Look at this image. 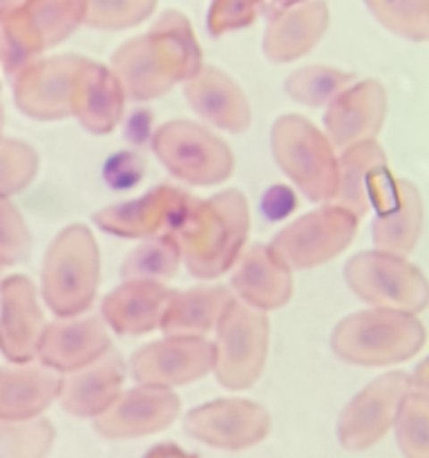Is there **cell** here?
<instances>
[{"instance_id":"1","label":"cell","mask_w":429,"mask_h":458,"mask_svg":"<svg viewBox=\"0 0 429 458\" xmlns=\"http://www.w3.org/2000/svg\"><path fill=\"white\" fill-rule=\"evenodd\" d=\"M248 204L240 191L219 192L206 201L192 199L186 217L172 233L188 271L210 280L235 267L248 235Z\"/></svg>"},{"instance_id":"2","label":"cell","mask_w":429,"mask_h":458,"mask_svg":"<svg viewBox=\"0 0 429 458\" xmlns=\"http://www.w3.org/2000/svg\"><path fill=\"white\" fill-rule=\"evenodd\" d=\"M199 72V47L192 43L186 22L168 30L159 25L146 38L123 45L114 54V74L125 97L147 101L168 92L174 83Z\"/></svg>"},{"instance_id":"3","label":"cell","mask_w":429,"mask_h":458,"mask_svg":"<svg viewBox=\"0 0 429 458\" xmlns=\"http://www.w3.org/2000/svg\"><path fill=\"white\" fill-rule=\"evenodd\" d=\"M333 352L362 367H387L416 356L425 344V327L414 313L371 309L344 318L333 329Z\"/></svg>"},{"instance_id":"4","label":"cell","mask_w":429,"mask_h":458,"mask_svg":"<svg viewBox=\"0 0 429 458\" xmlns=\"http://www.w3.org/2000/svg\"><path fill=\"white\" fill-rule=\"evenodd\" d=\"M98 286V249L85 226H67L49 244L40 289L58 318L88 311Z\"/></svg>"},{"instance_id":"5","label":"cell","mask_w":429,"mask_h":458,"mask_svg":"<svg viewBox=\"0 0 429 458\" xmlns=\"http://www.w3.org/2000/svg\"><path fill=\"white\" fill-rule=\"evenodd\" d=\"M85 12V0H25L0 16V63L18 76L43 49L65 38Z\"/></svg>"},{"instance_id":"6","label":"cell","mask_w":429,"mask_h":458,"mask_svg":"<svg viewBox=\"0 0 429 458\" xmlns=\"http://www.w3.org/2000/svg\"><path fill=\"white\" fill-rule=\"evenodd\" d=\"M271 148L280 168L313 201H333L338 157L329 139L298 114L282 116L271 130Z\"/></svg>"},{"instance_id":"7","label":"cell","mask_w":429,"mask_h":458,"mask_svg":"<svg viewBox=\"0 0 429 458\" xmlns=\"http://www.w3.org/2000/svg\"><path fill=\"white\" fill-rule=\"evenodd\" d=\"M213 371L228 389H246L259 378L266 362L268 327L266 316L232 298L217 322Z\"/></svg>"},{"instance_id":"8","label":"cell","mask_w":429,"mask_h":458,"mask_svg":"<svg viewBox=\"0 0 429 458\" xmlns=\"http://www.w3.org/2000/svg\"><path fill=\"white\" fill-rule=\"evenodd\" d=\"M344 277L349 289L375 309L418 313L429 304L427 277L398 255L366 250L349 259Z\"/></svg>"},{"instance_id":"9","label":"cell","mask_w":429,"mask_h":458,"mask_svg":"<svg viewBox=\"0 0 429 458\" xmlns=\"http://www.w3.org/2000/svg\"><path fill=\"white\" fill-rule=\"evenodd\" d=\"M155 155L174 174L195 186H213L231 177L232 152L222 139L190 121H168L156 130Z\"/></svg>"},{"instance_id":"10","label":"cell","mask_w":429,"mask_h":458,"mask_svg":"<svg viewBox=\"0 0 429 458\" xmlns=\"http://www.w3.org/2000/svg\"><path fill=\"white\" fill-rule=\"evenodd\" d=\"M356 231V215L340 206H326L277 233L271 249L289 268H313L342 253Z\"/></svg>"},{"instance_id":"11","label":"cell","mask_w":429,"mask_h":458,"mask_svg":"<svg viewBox=\"0 0 429 458\" xmlns=\"http://www.w3.org/2000/svg\"><path fill=\"white\" fill-rule=\"evenodd\" d=\"M411 378L402 371L380 376L366 385L340 414L338 441L344 450L360 452L375 445L396 423L402 398L409 394Z\"/></svg>"},{"instance_id":"12","label":"cell","mask_w":429,"mask_h":458,"mask_svg":"<svg viewBox=\"0 0 429 458\" xmlns=\"http://www.w3.org/2000/svg\"><path fill=\"white\" fill-rule=\"evenodd\" d=\"M369 201L378 213L371 224L375 250L398 258L411 253L423 226V201L418 191L405 179L391 177L384 168L371 186Z\"/></svg>"},{"instance_id":"13","label":"cell","mask_w":429,"mask_h":458,"mask_svg":"<svg viewBox=\"0 0 429 458\" xmlns=\"http://www.w3.org/2000/svg\"><path fill=\"white\" fill-rule=\"evenodd\" d=\"M213 365V343L199 335H165L134 353L132 374L141 385L170 389L204 378Z\"/></svg>"},{"instance_id":"14","label":"cell","mask_w":429,"mask_h":458,"mask_svg":"<svg viewBox=\"0 0 429 458\" xmlns=\"http://www.w3.org/2000/svg\"><path fill=\"white\" fill-rule=\"evenodd\" d=\"M271 416L262 405L241 398L208 403L186 416V432L219 450H246L268 437Z\"/></svg>"},{"instance_id":"15","label":"cell","mask_w":429,"mask_h":458,"mask_svg":"<svg viewBox=\"0 0 429 458\" xmlns=\"http://www.w3.org/2000/svg\"><path fill=\"white\" fill-rule=\"evenodd\" d=\"M80 56H56L31 63L13 83L16 106L31 119L54 121L72 114V94L85 67Z\"/></svg>"},{"instance_id":"16","label":"cell","mask_w":429,"mask_h":458,"mask_svg":"<svg viewBox=\"0 0 429 458\" xmlns=\"http://www.w3.org/2000/svg\"><path fill=\"white\" fill-rule=\"evenodd\" d=\"M192 197L172 186H159L141 199L110 206L94 215V224L119 237H170L186 217Z\"/></svg>"},{"instance_id":"17","label":"cell","mask_w":429,"mask_h":458,"mask_svg":"<svg viewBox=\"0 0 429 458\" xmlns=\"http://www.w3.org/2000/svg\"><path fill=\"white\" fill-rule=\"evenodd\" d=\"M45 334V318L29 277L12 276L0 282V353L13 365L36 358Z\"/></svg>"},{"instance_id":"18","label":"cell","mask_w":429,"mask_h":458,"mask_svg":"<svg viewBox=\"0 0 429 458\" xmlns=\"http://www.w3.org/2000/svg\"><path fill=\"white\" fill-rule=\"evenodd\" d=\"M181 401L172 389L141 385L121 394L110 410L97 420V432L105 438H139L165 429L174 423Z\"/></svg>"},{"instance_id":"19","label":"cell","mask_w":429,"mask_h":458,"mask_svg":"<svg viewBox=\"0 0 429 458\" xmlns=\"http://www.w3.org/2000/svg\"><path fill=\"white\" fill-rule=\"evenodd\" d=\"M110 352V335L97 318H61L45 327L36 358L58 374H74Z\"/></svg>"},{"instance_id":"20","label":"cell","mask_w":429,"mask_h":458,"mask_svg":"<svg viewBox=\"0 0 429 458\" xmlns=\"http://www.w3.org/2000/svg\"><path fill=\"white\" fill-rule=\"evenodd\" d=\"M384 110H387V94L375 81H362L351 88H344L326 107L324 128L329 134L326 139L331 146L342 150L369 141L383 125Z\"/></svg>"},{"instance_id":"21","label":"cell","mask_w":429,"mask_h":458,"mask_svg":"<svg viewBox=\"0 0 429 458\" xmlns=\"http://www.w3.org/2000/svg\"><path fill=\"white\" fill-rule=\"evenodd\" d=\"M231 284L240 302L268 311L289 302L290 268L277 258L271 246L255 244L240 255L232 268Z\"/></svg>"},{"instance_id":"22","label":"cell","mask_w":429,"mask_h":458,"mask_svg":"<svg viewBox=\"0 0 429 458\" xmlns=\"http://www.w3.org/2000/svg\"><path fill=\"white\" fill-rule=\"evenodd\" d=\"M123 378V360L110 349L92 365L63 378L61 394H58L63 410L80 419H98L121 396Z\"/></svg>"},{"instance_id":"23","label":"cell","mask_w":429,"mask_h":458,"mask_svg":"<svg viewBox=\"0 0 429 458\" xmlns=\"http://www.w3.org/2000/svg\"><path fill=\"white\" fill-rule=\"evenodd\" d=\"M63 376L43 365L0 367V420L38 419L61 394Z\"/></svg>"},{"instance_id":"24","label":"cell","mask_w":429,"mask_h":458,"mask_svg":"<svg viewBox=\"0 0 429 458\" xmlns=\"http://www.w3.org/2000/svg\"><path fill=\"white\" fill-rule=\"evenodd\" d=\"M172 295L161 282H123L103 302V318L116 334H147L161 327Z\"/></svg>"},{"instance_id":"25","label":"cell","mask_w":429,"mask_h":458,"mask_svg":"<svg viewBox=\"0 0 429 458\" xmlns=\"http://www.w3.org/2000/svg\"><path fill=\"white\" fill-rule=\"evenodd\" d=\"M186 98L197 116L228 132H241L250 125V106L244 92L223 72L206 67L188 79Z\"/></svg>"},{"instance_id":"26","label":"cell","mask_w":429,"mask_h":458,"mask_svg":"<svg viewBox=\"0 0 429 458\" xmlns=\"http://www.w3.org/2000/svg\"><path fill=\"white\" fill-rule=\"evenodd\" d=\"M125 92L114 72L85 63L72 94V114L92 134H105L123 116Z\"/></svg>"},{"instance_id":"27","label":"cell","mask_w":429,"mask_h":458,"mask_svg":"<svg viewBox=\"0 0 429 458\" xmlns=\"http://www.w3.org/2000/svg\"><path fill=\"white\" fill-rule=\"evenodd\" d=\"M384 168V152L375 139L347 148L344 155L338 157V191L333 206H340L360 219L371 208V186Z\"/></svg>"},{"instance_id":"28","label":"cell","mask_w":429,"mask_h":458,"mask_svg":"<svg viewBox=\"0 0 429 458\" xmlns=\"http://www.w3.org/2000/svg\"><path fill=\"white\" fill-rule=\"evenodd\" d=\"M232 302V295L219 286H199V289L174 293L161 320L165 335H204L214 329L219 318Z\"/></svg>"},{"instance_id":"29","label":"cell","mask_w":429,"mask_h":458,"mask_svg":"<svg viewBox=\"0 0 429 458\" xmlns=\"http://www.w3.org/2000/svg\"><path fill=\"white\" fill-rule=\"evenodd\" d=\"M324 25L326 9L322 3L282 13V18H277L266 31V43H264L266 56H271L273 61H293L302 56L317 43Z\"/></svg>"},{"instance_id":"30","label":"cell","mask_w":429,"mask_h":458,"mask_svg":"<svg viewBox=\"0 0 429 458\" xmlns=\"http://www.w3.org/2000/svg\"><path fill=\"white\" fill-rule=\"evenodd\" d=\"M179 262H181V250L172 237H156L147 244L134 249L123 259L121 276L125 282H161L174 276Z\"/></svg>"},{"instance_id":"31","label":"cell","mask_w":429,"mask_h":458,"mask_svg":"<svg viewBox=\"0 0 429 458\" xmlns=\"http://www.w3.org/2000/svg\"><path fill=\"white\" fill-rule=\"evenodd\" d=\"M396 441L405 458H429V398L409 392L396 416Z\"/></svg>"},{"instance_id":"32","label":"cell","mask_w":429,"mask_h":458,"mask_svg":"<svg viewBox=\"0 0 429 458\" xmlns=\"http://www.w3.org/2000/svg\"><path fill=\"white\" fill-rule=\"evenodd\" d=\"M52 443L54 428L47 420H0V458H45Z\"/></svg>"},{"instance_id":"33","label":"cell","mask_w":429,"mask_h":458,"mask_svg":"<svg viewBox=\"0 0 429 458\" xmlns=\"http://www.w3.org/2000/svg\"><path fill=\"white\" fill-rule=\"evenodd\" d=\"M351 81V74H344L333 67H308V70L295 72L286 81V92L304 106L317 107L333 101L344 88H349Z\"/></svg>"},{"instance_id":"34","label":"cell","mask_w":429,"mask_h":458,"mask_svg":"<svg viewBox=\"0 0 429 458\" xmlns=\"http://www.w3.org/2000/svg\"><path fill=\"white\" fill-rule=\"evenodd\" d=\"M38 155L16 139H0V199L16 195L36 177Z\"/></svg>"},{"instance_id":"35","label":"cell","mask_w":429,"mask_h":458,"mask_svg":"<svg viewBox=\"0 0 429 458\" xmlns=\"http://www.w3.org/2000/svg\"><path fill=\"white\" fill-rule=\"evenodd\" d=\"M31 237L27 224L16 206L7 199H0V264L22 262L29 255Z\"/></svg>"},{"instance_id":"36","label":"cell","mask_w":429,"mask_h":458,"mask_svg":"<svg viewBox=\"0 0 429 458\" xmlns=\"http://www.w3.org/2000/svg\"><path fill=\"white\" fill-rule=\"evenodd\" d=\"M88 21L97 27H128L146 18L152 0H89Z\"/></svg>"},{"instance_id":"37","label":"cell","mask_w":429,"mask_h":458,"mask_svg":"<svg viewBox=\"0 0 429 458\" xmlns=\"http://www.w3.org/2000/svg\"><path fill=\"white\" fill-rule=\"evenodd\" d=\"M257 0H219L210 13V30L226 31L253 21Z\"/></svg>"},{"instance_id":"38","label":"cell","mask_w":429,"mask_h":458,"mask_svg":"<svg viewBox=\"0 0 429 458\" xmlns=\"http://www.w3.org/2000/svg\"><path fill=\"white\" fill-rule=\"evenodd\" d=\"M143 458H197L192 454H188L186 450H181V447L172 445V443H164V445H156L152 447L150 452H147Z\"/></svg>"},{"instance_id":"39","label":"cell","mask_w":429,"mask_h":458,"mask_svg":"<svg viewBox=\"0 0 429 458\" xmlns=\"http://www.w3.org/2000/svg\"><path fill=\"white\" fill-rule=\"evenodd\" d=\"M411 385H416L418 392L429 398V358H425V360L416 367L414 376H411Z\"/></svg>"},{"instance_id":"40","label":"cell","mask_w":429,"mask_h":458,"mask_svg":"<svg viewBox=\"0 0 429 458\" xmlns=\"http://www.w3.org/2000/svg\"><path fill=\"white\" fill-rule=\"evenodd\" d=\"M25 0H0V16H4L7 12H12V9H16L18 4H22Z\"/></svg>"},{"instance_id":"41","label":"cell","mask_w":429,"mask_h":458,"mask_svg":"<svg viewBox=\"0 0 429 458\" xmlns=\"http://www.w3.org/2000/svg\"><path fill=\"white\" fill-rule=\"evenodd\" d=\"M0 132H3V106H0Z\"/></svg>"},{"instance_id":"42","label":"cell","mask_w":429,"mask_h":458,"mask_svg":"<svg viewBox=\"0 0 429 458\" xmlns=\"http://www.w3.org/2000/svg\"><path fill=\"white\" fill-rule=\"evenodd\" d=\"M0 268H3V264H0Z\"/></svg>"}]
</instances>
